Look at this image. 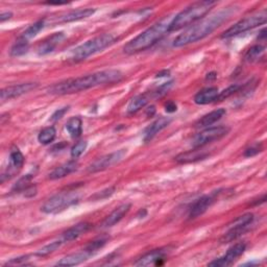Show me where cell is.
Segmentation results:
<instances>
[{"instance_id": "6da1fadb", "label": "cell", "mask_w": 267, "mask_h": 267, "mask_svg": "<svg viewBox=\"0 0 267 267\" xmlns=\"http://www.w3.org/2000/svg\"><path fill=\"white\" fill-rule=\"evenodd\" d=\"M123 74L116 69L102 70L92 74L69 78L48 88V93L52 95H68L89 90L91 88L111 85L120 82Z\"/></svg>"}, {"instance_id": "7a4b0ae2", "label": "cell", "mask_w": 267, "mask_h": 267, "mask_svg": "<svg viewBox=\"0 0 267 267\" xmlns=\"http://www.w3.org/2000/svg\"><path fill=\"white\" fill-rule=\"evenodd\" d=\"M236 9V7H227L224 10L213 14L203 19L198 23L190 26L189 29H187L184 33H182L174 39L173 46L183 47L205 39L215 30H217L224 22L230 19V17L233 15Z\"/></svg>"}, {"instance_id": "3957f363", "label": "cell", "mask_w": 267, "mask_h": 267, "mask_svg": "<svg viewBox=\"0 0 267 267\" xmlns=\"http://www.w3.org/2000/svg\"><path fill=\"white\" fill-rule=\"evenodd\" d=\"M172 19L173 17L168 16L150 26V28H148L142 34L137 36L135 39L129 41L123 47L124 52L127 53V55H134V53H138L152 47L164 36L170 33L169 29Z\"/></svg>"}, {"instance_id": "277c9868", "label": "cell", "mask_w": 267, "mask_h": 267, "mask_svg": "<svg viewBox=\"0 0 267 267\" xmlns=\"http://www.w3.org/2000/svg\"><path fill=\"white\" fill-rule=\"evenodd\" d=\"M216 6L215 2H198L195 3L188 8H186L179 14H176L170 24L169 32H177L184 28H187L196 21L203 19L210 11Z\"/></svg>"}, {"instance_id": "5b68a950", "label": "cell", "mask_w": 267, "mask_h": 267, "mask_svg": "<svg viewBox=\"0 0 267 267\" xmlns=\"http://www.w3.org/2000/svg\"><path fill=\"white\" fill-rule=\"evenodd\" d=\"M116 40L117 38L112 34H102L98 37H95L73 49L71 60L74 62L87 60L89 57L95 55V53L113 45Z\"/></svg>"}, {"instance_id": "8992f818", "label": "cell", "mask_w": 267, "mask_h": 267, "mask_svg": "<svg viewBox=\"0 0 267 267\" xmlns=\"http://www.w3.org/2000/svg\"><path fill=\"white\" fill-rule=\"evenodd\" d=\"M266 20H267V12L265 9H263L262 11H259L258 13L248 16L247 18L241 19L237 23H235L233 26H231L229 30H227L222 34L221 38L228 39V38H232L234 36L240 35V34H243L248 31H251V30L264 24L266 22Z\"/></svg>"}, {"instance_id": "52a82bcc", "label": "cell", "mask_w": 267, "mask_h": 267, "mask_svg": "<svg viewBox=\"0 0 267 267\" xmlns=\"http://www.w3.org/2000/svg\"><path fill=\"white\" fill-rule=\"evenodd\" d=\"M78 201L79 196L74 191L61 192L47 199L41 210L47 214H56V213L64 211L72 205L77 204Z\"/></svg>"}, {"instance_id": "ba28073f", "label": "cell", "mask_w": 267, "mask_h": 267, "mask_svg": "<svg viewBox=\"0 0 267 267\" xmlns=\"http://www.w3.org/2000/svg\"><path fill=\"white\" fill-rule=\"evenodd\" d=\"M229 131H230V127L226 125L207 127L206 129L197 134V135L192 139L191 144L194 148L204 147L209 143L218 141L221 138L226 137L229 134Z\"/></svg>"}, {"instance_id": "9c48e42d", "label": "cell", "mask_w": 267, "mask_h": 267, "mask_svg": "<svg viewBox=\"0 0 267 267\" xmlns=\"http://www.w3.org/2000/svg\"><path fill=\"white\" fill-rule=\"evenodd\" d=\"M253 221H254V215L252 213H247V214L237 217L230 225L231 226L230 230L224 235V237L220 239V241L222 243H229L234 241V240L243 235L249 230Z\"/></svg>"}, {"instance_id": "30bf717a", "label": "cell", "mask_w": 267, "mask_h": 267, "mask_svg": "<svg viewBox=\"0 0 267 267\" xmlns=\"http://www.w3.org/2000/svg\"><path fill=\"white\" fill-rule=\"evenodd\" d=\"M127 150L126 149H119L116 150L112 153L105 154L97 160L89 165L88 167V172L89 173H96L99 171H103L105 169H108L116 164H118L119 162H121L122 160L124 159V157L126 155Z\"/></svg>"}, {"instance_id": "8fae6325", "label": "cell", "mask_w": 267, "mask_h": 267, "mask_svg": "<svg viewBox=\"0 0 267 267\" xmlns=\"http://www.w3.org/2000/svg\"><path fill=\"white\" fill-rule=\"evenodd\" d=\"M246 249H247V246L244 243H242V242L236 243L233 247H231L228 250V252L222 257L210 262L208 265L209 266H214V267H226V266H229V265L233 264L234 261L237 260V258H239L240 256H241L244 253Z\"/></svg>"}, {"instance_id": "7c38bea8", "label": "cell", "mask_w": 267, "mask_h": 267, "mask_svg": "<svg viewBox=\"0 0 267 267\" xmlns=\"http://www.w3.org/2000/svg\"><path fill=\"white\" fill-rule=\"evenodd\" d=\"M37 87H38L37 83H23V84H19V85L9 86L2 90L0 97H2V101L5 102V101L20 97L26 93H29L32 90H35Z\"/></svg>"}, {"instance_id": "4fadbf2b", "label": "cell", "mask_w": 267, "mask_h": 267, "mask_svg": "<svg viewBox=\"0 0 267 267\" xmlns=\"http://www.w3.org/2000/svg\"><path fill=\"white\" fill-rule=\"evenodd\" d=\"M24 165V155L22 152L17 148L14 147L10 152V163L6 171L2 174V183L6 180L13 177L16 173H18Z\"/></svg>"}, {"instance_id": "5bb4252c", "label": "cell", "mask_w": 267, "mask_h": 267, "mask_svg": "<svg viewBox=\"0 0 267 267\" xmlns=\"http://www.w3.org/2000/svg\"><path fill=\"white\" fill-rule=\"evenodd\" d=\"M217 194H219L218 192H213L211 194H207L202 196L199 199H197L194 205L191 207L190 209V213H189V219H195L199 216H202L205 212H207V210L215 203L216 201V196Z\"/></svg>"}, {"instance_id": "9a60e30c", "label": "cell", "mask_w": 267, "mask_h": 267, "mask_svg": "<svg viewBox=\"0 0 267 267\" xmlns=\"http://www.w3.org/2000/svg\"><path fill=\"white\" fill-rule=\"evenodd\" d=\"M167 249H157L144 256H142L138 261L135 262L136 266H150V265H161L167 255Z\"/></svg>"}, {"instance_id": "2e32d148", "label": "cell", "mask_w": 267, "mask_h": 267, "mask_svg": "<svg viewBox=\"0 0 267 267\" xmlns=\"http://www.w3.org/2000/svg\"><path fill=\"white\" fill-rule=\"evenodd\" d=\"M209 155H210L209 151L205 150L204 147H198V148H194V149L177 154L174 158V160L180 164H188V163H194L197 161H202V160L207 159Z\"/></svg>"}, {"instance_id": "e0dca14e", "label": "cell", "mask_w": 267, "mask_h": 267, "mask_svg": "<svg viewBox=\"0 0 267 267\" xmlns=\"http://www.w3.org/2000/svg\"><path fill=\"white\" fill-rule=\"evenodd\" d=\"M65 38L66 36L64 33H55L40 44V46L38 47V53L40 56L48 55V53L55 50L58 47V45H60L64 41Z\"/></svg>"}, {"instance_id": "ac0fdd59", "label": "cell", "mask_w": 267, "mask_h": 267, "mask_svg": "<svg viewBox=\"0 0 267 267\" xmlns=\"http://www.w3.org/2000/svg\"><path fill=\"white\" fill-rule=\"evenodd\" d=\"M95 13V9L87 8V9H78L74 11H70L68 13H65L61 16H59L55 22L56 23H68V22H74L82 19H86L91 17Z\"/></svg>"}, {"instance_id": "d6986e66", "label": "cell", "mask_w": 267, "mask_h": 267, "mask_svg": "<svg viewBox=\"0 0 267 267\" xmlns=\"http://www.w3.org/2000/svg\"><path fill=\"white\" fill-rule=\"evenodd\" d=\"M170 122L171 119L169 117H161L152 122L144 131V142H149L151 139H153L160 131L166 128Z\"/></svg>"}, {"instance_id": "ffe728a7", "label": "cell", "mask_w": 267, "mask_h": 267, "mask_svg": "<svg viewBox=\"0 0 267 267\" xmlns=\"http://www.w3.org/2000/svg\"><path fill=\"white\" fill-rule=\"evenodd\" d=\"M90 228H91V225L88 224V222L77 224V225L69 228L67 231H65L61 238L65 243L73 241V240H75L78 237H81L82 235L86 234L90 230Z\"/></svg>"}, {"instance_id": "44dd1931", "label": "cell", "mask_w": 267, "mask_h": 267, "mask_svg": "<svg viewBox=\"0 0 267 267\" xmlns=\"http://www.w3.org/2000/svg\"><path fill=\"white\" fill-rule=\"evenodd\" d=\"M130 210V204H123L116 208L102 222V228H111L118 224Z\"/></svg>"}, {"instance_id": "7402d4cb", "label": "cell", "mask_w": 267, "mask_h": 267, "mask_svg": "<svg viewBox=\"0 0 267 267\" xmlns=\"http://www.w3.org/2000/svg\"><path fill=\"white\" fill-rule=\"evenodd\" d=\"M218 94H219V91L216 87L206 88V89L199 91L194 96V102L196 104H201V105L212 103V102L216 101Z\"/></svg>"}, {"instance_id": "603a6c76", "label": "cell", "mask_w": 267, "mask_h": 267, "mask_svg": "<svg viewBox=\"0 0 267 267\" xmlns=\"http://www.w3.org/2000/svg\"><path fill=\"white\" fill-rule=\"evenodd\" d=\"M93 255L88 251H84L81 253H76V254H71L67 257H64L63 259H61L57 265L59 266H75L78 264H82L85 261H87L89 259V257Z\"/></svg>"}, {"instance_id": "cb8c5ba5", "label": "cell", "mask_w": 267, "mask_h": 267, "mask_svg": "<svg viewBox=\"0 0 267 267\" xmlns=\"http://www.w3.org/2000/svg\"><path fill=\"white\" fill-rule=\"evenodd\" d=\"M227 114V111L225 109H217L210 112L209 114H206L205 116H203L197 122H196V127H201V128H205V127H209L210 125L214 124L215 122H217L218 120H220L225 115Z\"/></svg>"}, {"instance_id": "d4e9b609", "label": "cell", "mask_w": 267, "mask_h": 267, "mask_svg": "<svg viewBox=\"0 0 267 267\" xmlns=\"http://www.w3.org/2000/svg\"><path fill=\"white\" fill-rule=\"evenodd\" d=\"M77 162L76 161H69L59 167H57L55 170H52L49 173V179L50 180H59V179H63L69 174H71L72 172H74L77 169Z\"/></svg>"}, {"instance_id": "484cf974", "label": "cell", "mask_w": 267, "mask_h": 267, "mask_svg": "<svg viewBox=\"0 0 267 267\" xmlns=\"http://www.w3.org/2000/svg\"><path fill=\"white\" fill-rule=\"evenodd\" d=\"M150 97H151V95L147 94V93L134 97L127 105V113L129 115H132V114H136L137 112H139L148 103V101L150 100Z\"/></svg>"}, {"instance_id": "4316f807", "label": "cell", "mask_w": 267, "mask_h": 267, "mask_svg": "<svg viewBox=\"0 0 267 267\" xmlns=\"http://www.w3.org/2000/svg\"><path fill=\"white\" fill-rule=\"evenodd\" d=\"M66 129L72 138H78L83 132V121L79 117H72L66 123Z\"/></svg>"}, {"instance_id": "83f0119b", "label": "cell", "mask_w": 267, "mask_h": 267, "mask_svg": "<svg viewBox=\"0 0 267 267\" xmlns=\"http://www.w3.org/2000/svg\"><path fill=\"white\" fill-rule=\"evenodd\" d=\"M56 136H57V130L55 126H46L39 132L38 141L41 144L47 145L56 139Z\"/></svg>"}, {"instance_id": "f1b7e54d", "label": "cell", "mask_w": 267, "mask_h": 267, "mask_svg": "<svg viewBox=\"0 0 267 267\" xmlns=\"http://www.w3.org/2000/svg\"><path fill=\"white\" fill-rule=\"evenodd\" d=\"M45 25V20H39L37 22H35L34 24H32L30 28L26 30L23 35L20 37L21 39L25 40V41H29L31 39H33L34 37H36L44 28Z\"/></svg>"}, {"instance_id": "f546056e", "label": "cell", "mask_w": 267, "mask_h": 267, "mask_svg": "<svg viewBox=\"0 0 267 267\" xmlns=\"http://www.w3.org/2000/svg\"><path fill=\"white\" fill-rule=\"evenodd\" d=\"M65 242L62 240V238L60 240H56V241H52L50 242L49 244L43 247L42 249H40L38 252H37V256L38 257H46L52 253H55L56 251H58Z\"/></svg>"}, {"instance_id": "4dcf8cb0", "label": "cell", "mask_w": 267, "mask_h": 267, "mask_svg": "<svg viewBox=\"0 0 267 267\" xmlns=\"http://www.w3.org/2000/svg\"><path fill=\"white\" fill-rule=\"evenodd\" d=\"M265 51V47L258 44V45H255L253 47H251L248 52L246 53V61L247 62H255V61H258L262 56L263 53Z\"/></svg>"}, {"instance_id": "1f68e13d", "label": "cell", "mask_w": 267, "mask_h": 267, "mask_svg": "<svg viewBox=\"0 0 267 267\" xmlns=\"http://www.w3.org/2000/svg\"><path fill=\"white\" fill-rule=\"evenodd\" d=\"M29 51V41L19 39L11 49V55L13 57H21Z\"/></svg>"}, {"instance_id": "d6a6232c", "label": "cell", "mask_w": 267, "mask_h": 267, "mask_svg": "<svg viewBox=\"0 0 267 267\" xmlns=\"http://www.w3.org/2000/svg\"><path fill=\"white\" fill-rule=\"evenodd\" d=\"M240 89H241V86H240V85H232V86L228 87L227 89H225L224 91L219 92V94H218L216 100H218V101L226 100V99H228L229 97H231L232 95H234L235 93L239 92Z\"/></svg>"}, {"instance_id": "836d02e7", "label": "cell", "mask_w": 267, "mask_h": 267, "mask_svg": "<svg viewBox=\"0 0 267 267\" xmlns=\"http://www.w3.org/2000/svg\"><path fill=\"white\" fill-rule=\"evenodd\" d=\"M34 177L33 174H26L25 176H23L22 179H20L16 185L14 186L13 188V191H16V192H19V191H24L28 187L30 186V182L32 181V179Z\"/></svg>"}, {"instance_id": "e575fe53", "label": "cell", "mask_w": 267, "mask_h": 267, "mask_svg": "<svg viewBox=\"0 0 267 267\" xmlns=\"http://www.w3.org/2000/svg\"><path fill=\"white\" fill-rule=\"evenodd\" d=\"M87 146H88V143L86 141H79L77 142L72 148H71V157L73 159H77L81 157L85 150L87 149Z\"/></svg>"}, {"instance_id": "d590c367", "label": "cell", "mask_w": 267, "mask_h": 267, "mask_svg": "<svg viewBox=\"0 0 267 267\" xmlns=\"http://www.w3.org/2000/svg\"><path fill=\"white\" fill-rule=\"evenodd\" d=\"M106 241H108V240L106 239H104V238H100V239H97V240H94V241H92V242H90L87 247H86V251H88V252H90L91 254H94L95 252H97L98 250H100V249H102L104 246H105V243H106Z\"/></svg>"}, {"instance_id": "8d00e7d4", "label": "cell", "mask_w": 267, "mask_h": 267, "mask_svg": "<svg viewBox=\"0 0 267 267\" xmlns=\"http://www.w3.org/2000/svg\"><path fill=\"white\" fill-rule=\"evenodd\" d=\"M262 149H263V147H262V144H261V143H255V144L251 145L249 148L246 149V151H244V157H247V158L254 157V155L258 154L259 152H261Z\"/></svg>"}, {"instance_id": "74e56055", "label": "cell", "mask_w": 267, "mask_h": 267, "mask_svg": "<svg viewBox=\"0 0 267 267\" xmlns=\"http://www.w3.org/2000/svg\"><path fill=\"white\" fill-rule=\"evenodd\" d=\"M68 110H69V106H64V108H61V109L57 110L55 113L52 114L50 120H51V121H58V120H60L61 118L64 117V115L68 112Z\"/></svg>"}, {"instance_id": "f35d334b", "label": "cell", "mask_w": 267, "mask_h": 267, "mask_svg": "<svg viewBox=\"0 0 267 267\" xmlns=\"http://www.w3.org/2000/svg\"><path fill=\"white\" fill-rule=\"evenodd\" d=\"M114 191H115V188H109V189H105V190H103V191H101L100 193H97V194H95L94 196H93V198H96V199H103V198H106V197H109V196H111L113 193H114Z\"/></svg>"}, {"instance_id": "ab89813d", "label": "cell", "mask_w": 267, "mask_h": 267, "mask_svg": "<svg viewBox=\"0 0 267 267\" xmlns=\"http://www.w3.org/2000/svg\"><path fill=\"white\" fill-rule=\"evenodd\" d=\"M28 260H29V256H22V257L11 259L10 261H8L6 263V265H21V264L26 263V261Z\"/></svg>"}, {"instance_id": "60d3db41", "label": "cell", "mask_w": 267, "mask_h": 267, "mask_svg": "<svg viewBox=\"0 0 267 267\" xmlns=\"http://www.w3.org/2000/svg\"><path fill=\"white\" fill-rule=\"evenodd\" d=\"M24 195L26 197H33L37 194V187L36 186H29L28 188L24 190Z\"/></svg>"}, {"instance_id": "b9f144b4", "label": "cell", "mask_w": 267, "mask_h": 267, "mask_svg": "<svg viewBox=\"0 0 267 267\" xmlns=\"http://www.w3.org/2000/svg\"><path fill=\"white\" fill-rule=\"evenodd\" d=\"M176 110H177V105L174 101L170 100L165 104V111L167 113H174Z\"/></svg>"}, {"instance_id": "7bdbcfd3", "label": "cell", "mask_w": 267, "mask_h": 267, "mask_svg": "<svg viewBox=\"0 0 267 267\" xmlns=\"http://www.w3.org/2000/svg\"><path fill=\"white\" fill-rule=\"evenodd\" d=\"M13 17L12 12H3L0 15V22H5L7 20H10Z\"/></svg>"}, {"instance_id": "ee69618b", "label": "cell", "mask_w": 267, "mask_h": 267, "mask_svg": "<svg viewBox=\"0 0 267 267\" xmlns=\"http://www.w3.org/2000/svg\"><path fill=\"white\" fill-rule=\"evenodd\" d=\"M154 113H155V108L153 105H150L149 108L147 109V115L149 116V117H151L152 115H154Z\"/></svg>"}, {"instance_id": "f6af8a7d", "label": "cell", "mask_w": 267, "mask_h": 267, "mask_svg": "<svg viewBox=\"0 0 267 267\" xmlns=\"http://www.w3.org/2000/svg\"><path fill=\"white\" fill-rule=\"evenodd\" d=\"M168 74H169V71L165 70V71H163V72H160V73H158V74H157V76H158V77H162V76H165V75H168Z\"/></svg>"}, {"instance_id": "bcb514c9", "label": "cell", "mask_w": 267, "mask_h": 267, "mask_svg": "<svg viewBox=\"0 0 267 267\" xmlns=\"http://www.w3.org/2000/svg\"><path fill=\"white\" fill-rule=\"evenodd\" d=\"M216 77V73H214V72H212V73H210V74H208V76H207V79H214Z\"/></svg>"}]
</instances>
